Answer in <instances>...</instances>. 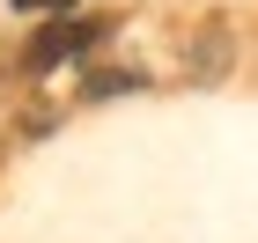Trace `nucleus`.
Instances as JSON below:
<instances>
[{"label":"nucleus","instance_id":"f257e3e1","mask_svg":"<svg viewBox=\"0 0 258 243\" xmlns=\"http://www.w3.org/2000/svg\"><path fill=\"white\" fill-rule=\"evenodd\" d=\"M96 37H103V22H52V30H37V44H30V74H52V66L81 59Z\"/></svg>","mask_w":258,"mask_h":243},{"label":"nucleus","instance_id":"f03ea898","mask_svg":"<svg viewBox=\"0 0 258 243\" xmlns=\"http://www.w3.org/2000/svg\"><path fill=\"white\" fill-rule=\"evenodd\" d=\"M118 89H140V74H89L81 96H118Z\"/></svg>","mask_w":258,"mask_h":243},{"label":"nucleus","instance_id":"7ed1b4c3","mask_svg":"<svg viewBox=\"0 0 258 243\" xmlns=\"http://www.w3.org/2000/svg\"><path fill=\"white\" fill-rule=\"evenodd\" d=\"M15 8H59V15H67V8H74V0H15Z\"/></svg>","mask_w":258,"mask_h":243}]
</instances>
